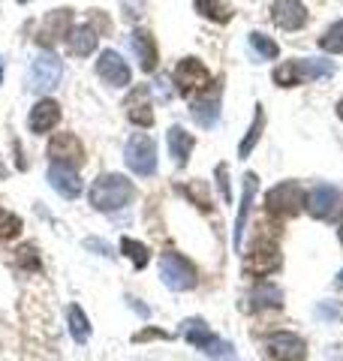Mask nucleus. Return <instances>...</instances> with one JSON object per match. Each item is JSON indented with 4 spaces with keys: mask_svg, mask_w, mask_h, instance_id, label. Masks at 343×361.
Returning a JSON list of instances; mask_svg holds the SVG:
<instances>
[{
    "mask_svg": "<svg viewBox=\"0 0 343 361\" xmlns=\"http://www.w3.org/2000/svg\"><path fill=\"white\" fill-rule=\"evenodd\" d=\"M331 73H335V66L328 61H286L283 66L274 70V82L280 87H295L313 82V78H328Z\"/></svg>",
    "mask_w": 343,
    "mask_h": 361,
    "instance_id": "nucleus-2",
    "label": "nucleus"
},
{
    "mask_svg": "<svg viewBox=\"0 0 343 361\" xmlns=\"http://www.w3.org/2000/svg\"><path fill=\"white\" fill-rule=\"evenodd\" d=\"M61 73H64V66L52 51L37 54L30 63V90L33 94H49L61 82Z\"/></svg>",
    "mask_w": 343,
    "mask_h": 361,
    "instance_id": "nucleus-9",
    "label": "nucleus"
},
{
    "mask_svg": "<svg viewBox=\"0 0 343 361\" xmlns=\"http://www.w3.org/2000/svg\"><path fill=\"white\" fill-rule=\"evenodd\" d=\"M304 190L301 184H295V180H283V184L271 187L268 196H265V208L268 214H274V217H295L301 208H304Z\"/></svg>",
    "mask_w": 343,
    "mask_h": 361,
    "instance_id": "nucleus-6",
    "label": "nucleus"
},
{
    "mask_svg": "<svg viewBox=\"0 0 343 361\" xmlns=\"http://www.w3.org/2000/svg\"><path fill=\"white\" fill-rule=\"evenodd\" d=\"M148 337H163V341H166V331H142V334H136V341H148Z\"/></svg>",
    "mask_w": 343,
    "mask_h": 361,
    "instance_id": "nucleus-36",
    "label": "nucleus"
},
{
    "mask_svg": "<svg viewBox=\"0 0 343 361\" xmlns=\"http://www.w3.org/2000/svg\"><path fill=\"white\" fill-rule=\"evenodd\" d=\"M184 193H187L193 202H196L202 211H211V196H208V187H205L202 180H193V184H187Z\"/></svg>",
    "mask_w": 343,
    "mask_h": 361,
    "instance_id": "nucleus-33",
    "label": "nucleus"
},
{
    "mask_svg": "<svg viewBox=\"0 0 343 361\" xmlns=\"http://www.w3.org/2000/svg\"><path fill=\"white\" fill-rule=\"evenodd\" d=\"M57 121H61V106H57L54 99L45 97V99H40V103L30 109L28 127H30V133L42 135V133H52V130L57 127Z\"/></svg>",
    "mask_w": 343,
    "mask_h": 361,
    "instance_id": "nucleus-18",
    "label": "nucleus"
},
{
    "mask_svg": "<svg viewBox=\"0 0 343 361\" xmlns=\"http://www.w3.org/2000/svg\"><path fill=\"white\" fill-rule=\"evenodd\" d=\"M337 238H340V244H343V223H340V229H337Z\"/></svg>",
    "mask_w": 343,
    "mask_h": 361,
    "instance_id": "nucleus-38",
    "label": "nucleus"
},
{
    "mask_svg": "<svg viewBox=\"0 0 343 361\" xmlns=\"http://www.w3.org/2000/svg\"><path fill=\"white\" fill-rule=\"evenodd\" d=\"M190 115L193 121L199 123V127H214L217 118H220V90H211V87H205L202 90V97L199 99H193V106H190Z\"/></svg>",
    "mask_w": 343,
    "mask_h": 361,
    "instance_id": "nucleus-17",
    "label": "nucleus"
},
{
    "mask_svg": "<svg viewBox=\"0 0 343 361\" xmlns=\"http://www.w3.org/2000/svg\"><path fill=\"white\" fill-rule=\"evenodd\" d=\"M18 232H21V217L13 211L0 208V244L9 241V238H18Z\"/></svg>",
    "mask_w": 343,
    "mask_h": 361,
    "instance_id": "nucleus-30",
    "label": "nucleus"
},
{
    "mask_svg": "<svg viewBox=\"0 0 343 361\" xmlns=\"http://www.w3.org/2000/svg\"><path fill=\"white\" fill-rule=\"evenodd\" d=\"M73 30V9L70 6H61V9H52L49 16L42 18V25L37 30V42L42 49H52L57 39H66Z\"/></svg>",
    "mask_w": 343,
    "mask_h": 361,
    "instance_id": "nucleus-10",
    "label": "nucleus"
},
{
    "mask_svg": "<svg viewBox=\"0 0 343 361\" xmlns=\"http://www.w3.org/2000/svg\"><path fill=\"white\" fill-rule=\"evenodd\" d=\"M124 109H127V118L136 123V127H154V106H151V94H148V87H136L133 94L127 97V103H124Z\"/></svg>",
    "mask_w": 343,
    "mask_h": 361,
    "instance_id": "nucleus-16",
    "label": "nucleus"
},
{
    "mask_svg": "<svg viewBox=\"0 0 343 361\" xmlns=\"http://www.w3.org/2000/svg\"><path fill=\"white\" fill-rule=\"evenodd\" d=\"M319 45H323V51L343 54V21H335V25L319 37Z\"/></svg>",
    "mask_w": 343,
    "mask_h": 361,
    "instance_id": "nucleus-29",
    "label": "nucleus"
},
{
    "mask_svg": "<svg viewBox=\"0 0 343 361\" xmlns=\"http://www.w3.org/2000/svg\"><path fill=\"white\" fill-rule=\"evenodd\" d=\"M196 13L202 18L217 21V25H226L232 18V6H229V0H196Z\"/></svg>",
    "mask_w": 343,
    "mask_h": 361,
    "instance_id": "nucleus-25",
    "label": "nucleus"
},
{
    "mask_svg": "<svg viewBox=\"0 0 343 361\" xmlns=\"http://www.w3.org/2000/svg\"><path fill=\"white\" fill-rule=\"evenodd\" d=\"M337 118L343 121V99H340V103H337Z\"/></svg>",
    "mask_w": 343,
    "mask_h": 361,
    "instance_id": "nucleus-37",
    "label": "nucleus"
},
{
    "mask_svg": "<svg viewBox=\"0 0 343 361\" xmlns=\"http://www.w3.org/2000/svg\"><path fill=\"white\" fill-rule=\"evenodd\" d=\"M280 268V253L274 241H256L253 250L247 256V274H271V271Z\"/></svg>",
    "mask_w": 343,
    "mask_h": 361,
    "instance_id": "nucleus-14",
    "label": "nucleus"
},
{
    "mask_svg": "<svg viewBox=\"0 0 343 361\" xmlns=\"http://www.w3.org/2000/svg\"><path fill=\"white\" fill-rule=\"evenodd\" d=\"M304 205H307V211H311V217L325 220L340 208V193L335 187H328V184H319V187H313L311 193H307Z\"/></svg>",
    "mask_w": 343,
    "mask_h": 361,
    "instance_id": "nucleus-15",
    "label": "nucleus"
},
{
    "mask_svg": "<svg viewBox=\"0 0 343 361\" xmlns=\"http://www.w3.org/2000/svg\"><path fill=\"white\" fill-rule=\"evenodd\" d=\"M250 45H253V49L262 54V58H265V61H274V58H277V54H280V49H277V42H274L271 37H265V33H250Z\"/></svg>",
    "mask_w": 343,
    "mask_h": 361,
    "instance_id": "nucleus-31",
    "label": "nucleus"
},
{
    "mask_svg": "<svg viewBox=\"0 0 343 361\" xmlns=\"http://www.w3.org/2000/svg\"><path fill=\"white\" fill-rule=\"evenodd\" d=\"M66 322H70V334H73L76 343H88L90 341V322H88V316H85V310L78 307V304H73V307L66 310Z\"/></svg>",
    "mask_w": 343,
    "mask_h": 361,
    "instance_id": "nucleus-26",
    "label": "nucleus"
},
{
    "mask_svg": "<svg viewBox=\"0 0 343 361\" xmlns=\"http://www.w3.org/2000/svg\"><path fill=\"white\" fill-rule=\"evenodd\" d=\"M262 127H265V111H262V106H256V115H253V123H250V130L244 135V142H241V148H238V157H250V151L256 148V142H259V135H262Z\"/></svg>",
    "mask_w": 343,
    "mask_h": 361,
    "instance_id": "nucleus-27",
    "label": "nucleus"
},
{
    "mask_svg": "<svg viewBox=\"0 0 343 361\" xmlns=\"http://www.w3.org/2000/svg\"><path fill=\"white\" fill-rule=\"evenodd\" d=\"M175 87L178 94L193 97V94H202L205 87H211V73L199 58H184L175 66Z\"/></svg>",
    "mask_w": 343,
    "mask_h": 361,
    "instance_id": "nucleus-8",
    "label": "nucleus"
},
{
    "mask_svg": "<svg viewBox=\"0 0 343 361\" xmlns=\"http://www.w3.org/2000/svg\"><path fill=\"white\" fill-rule=\"evenodd\" d=\"M97 75H100L106 85H112V87H127L130 78H133L130 63L124 61L118 51H112V49L100 51V58H97Z\"/></svg>",
    "mask_w": 343,
    "mask_h": 361,
    "instance_id": "nucleus-11",
    "label": "nucleus"
},
{
    "mask_svg": "<svg viewBox=\"0 0 343 361\" xmlns=\"http://www.w3.org/2000/svg\"><path fill=\"white\" fill-rule=\"evenodd\" d=\"M97 39H100V33L94 27L78 25L70 30V37H66V49H70V54H76V58H88V54H94Z\"/></svg>",
    "mask_w": 343,
    "mask_h": 361,
    "instance_id": "nucleus-21",
    "label": "nucleus"
},
{
    "mask_svg": "<svg viewBox=\"0 0 343 361\" xmlns=\"http://www.w3.org/2000/svg\"><path fill=\"white\" fill-rule=\"evenodd\" d=\"M181 334L187 337V343L202 349V353L211 355L214 361H232V346H229L226 341H220V337H217L202 319H187L184 325H181Z\"/></svg>",
    "mask_w": 343,
    "mask_h": 361,
    "instance_id": "nucleus-3",
    "label": "nucleus"
},
{
    "mask_svg": "<svg viewBox=\"0 0 343 361\" xmlns=\"http://www.w3.org/2000/svg\"><path fill=\"white\" fill-rule=\"evenodd\" d=\"M49 184L61 193L64 199H78L82 196V178H78L76 169H66V166H49Z\"/></svg>",
    "mask_w": 343,
    "mask_h": 361,
    "instance_id": "nucleus-19",
    "label": "nucleus"
},
{
    "mask_svg": "<svg viewBox=\"0 0 343 361\" xmlns=\"http://www.w3.org/2000/svg\"><path fill=\"white\" fill-rule=\"evenodd\" d=\"M18 4H30V0H18Z\"/></svg>",
    "mask_w": 343,
    "mask_h": 361,
    "instance_id": "nucleus-40",
    "label": "nucleus"
},
{
    "mask_svg": "<svg viewBox=\"0 0 343 361\" xmlns=\"http://www.w3.org/2000/svg\"><path fill=\"white\" fill-rule=\"evenodd\" d=\"M133 51H136V58H139V66L145 73H154L157 70V61H160V54H157V39H154V33H148V30H133Z\"/></svg>",
    "mask_w": 343,
    "mask_h": 361,
    "instance_id": "nucleus-20",
    "label": "nucleus"
},
{
    "mask_svg": "<svg viewBox=\"0 0 343 361\" xmlns=\"http://www.w3.org/2000/svg\"><path fill=\"white\" fill-rule=\"evenodd\" d=\"M0 85H4V61H0Z\"/></svg>",
    "mask_w": 343,
    "mask_h": 361,
    "instance_id": "nucleus-39",
    "label": "nucleus"
},
{
    "mask_svg": "<svg viewBox=\"0 0 343 361\" xmlns=\"http://www.w3.org/2000/svg\"><path fill=\"white\" fill-rule=\"evenodd\" d=\"M85 247H88V250H100L102 256H109V244H102V241H97V238H88Z\"/></svg>",
    "mask_w": 343,
    "mask_h": 361,
    "instance_id": "nucleus-35",
    "label": "nucleus"
},
{
    "mask_svg": "<svg viewBox=\"0 0 343 361\" xmlns=\"http://www.w3.org/2000/svg\"><path fill=\"white\" fill-rule=\"evenodd\" d=\"M268 353L274 361H304L307 343L292 331H274L268 334Z\"/></svg>",
    "mask_w": 343,
    "mask_h": 361,
    "instance_id": "nucleus-12",
    "label": "nucleus"
},
{
    "mask_svg": "<svg viewBox=\"0 0 343 361\" xmlns=\"http://www.w3.org/2000/svg\"><path fill=\"white\" fill-rule=\"evenodd\" d=\"M250 301H253V310L283 307V292L274 286V283H259V286L253 289V295H250Z\"/></svg>",
    "mask_w": 343,
    "mask_h": 361,
    "instance_id": "nucleus-24",
    "label": "nucleus"
},
{
    "mask_svg": "<svg viewBox=\"0 0 343 361\" xmlns=\"http://www.w3.org/2000/svg\"><path fill=\"white\" fill-rule=\"evenodd\" d=\"M124 160H127L130 172L139 178H151L157 172V145L148 133H133L127 148H124Z\"/></svg>",
    "mask_w": 343,
    "mask_h": 361,
    "instance_id": "nucleus-4",
    "label": "nucleus"
},
{
    "mask_svg": "<svg viewBox=\"0 0 343 361\" xmlns=\"http://www.w3.org/2000/svg\"><path fill=\"white\" fill-rule=\"evenodd\" d=\"M166 142H169V154H172V160H175L178 166H187L190 160V151H193V135L184 130V127H172L169 135H166Z\"/></svg>",
    "mask_w": 343,
    "mask_h": 361,
    "instance_id": "nucleus-23",
    "label": "nucleus"
},
{
    "mask_svg": "<svg viewBox=\"0 0 343 361\" xmlns=\"http://www.w3.org/2000/svg\"><path fill=\"white\" fill-rule=\"evenodd\" d=\"M121 253L127 256L136 268H145L148 262H151V253H148V247L139 244V241H133V238H124L121 241Z\"/></svg>",
    "mask_w": 343,
    "mask_h": 361,
    "instance_id": "nucleus-28",
    "label": "nucleus"
},
{
    "mask_svg": "<svg viewBox=\"0 0 343 361\" xmlns=\"http://www.w3.org/2000/svg\"><path fill=\"white\" fill-rule=\"evenodd\" d=\"M133 196H136V187L130 184V180L124 175H118V172H109V175H100L94 180L88 199L97 211L112 214V211H121L124 205H130Z\"/></svg>",
    "mask_w": 343,
    "mask_h": 361,
    "instance_id": "nucleus-1",
    "label": "nucleus"
},
{
    "mask_svg": "<svg viewBox=\"0 0 343 361\" xmlns=\"http://www.w3.org/2000/svg\"><path fill=\"white\" fill-rule=\"evenodd\" d=\"M253 193H256V175L247 172L244 175V193H241V205H238V220H235V250H241V238H244V226H247V214L253 205Z\"/></svg>",
    "mask_w": 343,
    "mask_h": 361,
    "instance_id": "nucleus-22",
    "label": "nucleus"
},
{
    "mask_svg": "<svg viewBox=\"0 0 343 361\" xmlns=\"http://www.w3.org/2000/svg\"><path fill=\"white\" fill-rule=\"evenodd\" d=\"M160 277L172 292H187L196 286V268L175 250H166L160 256Z\"/></svg>",
    "mask_w": 343,
    "mask_h": 361,
    "instance_id": "nucleus-5",
    "label": "nucleus"
},
{
    "mask_svg": "<svg viewBox=\"0 0 343 361\" xmlns=\"http://www.w3.org/2000/svg\"><path fill=\"white\" fill-rule=\"evenodd\" d=\"M16 265L18 268H25V271H40V256H37V247L33 244H21L18 250H16Z\"/></svg>",
    "mask_w": 343,
    "mask_h": 361,
    "instance_id": "nucleus-32",
    "label": "nucleus"
},
{
    "mask_svg": "<svg viewBox=\"0 0 343 361\" xmlns=\"http://www.w3.org/2000/svg\"><path fill=\"white\" fill-rule=\"evenodd\" d=\"M217 178H220V190H223V199L229 202L232 193H229V180H226V166H217Z\"/></svg>",
    "mask_w": 343,
    "mask_h": 361,
    "instance_id": "nucleus-34",
    "label": "nucleus"
},
{
    "mask_svg": "<svg viewBox=\"0 0 343 361\" xmlns=\"http://www.w3.org/2000/svg\"><path fill=\"white\" fill-rule=\"evenodd\" d=\"M49 160L66 169H78L85 166V145L76 133H54L49 139Z\"/></svg>",
    "mask_w": 343,
    "mask_h": 361,
    "instance_id": "nucleus-7",
    "label": "nucleus"
},
{
    "mask_svg": "<svg viewBox=\"0 0 343 361\" xmlns=\"http://www.w3.org/2000/svg\"><path fill=\"white\" fill-rule=\"evenodd\" d=\"M340 283H343V271H340Z\"/></svg>",
    "mask_w": 343,
    "mask_h": 361,
    "instance_id": "nucleus-41",
    "label": "nucleus"
},
{
    "mask_svg": "<svg viewBox=\"0 0 343 361\" xmlns=\"http://www.w3.org/2000/svg\"><path fill=\"white\" fill-rule=\"evenodd\" d=\"M271 21L277 25L280 30L292 33V30H301L307 25V9L301 0H274L271 6Z\"/></svg>",
    "mask_w": 343,
    "mask_h": 361,
    "instance_id": "nucleus-13",
    "label": "nucleus"
}]
</instances>
